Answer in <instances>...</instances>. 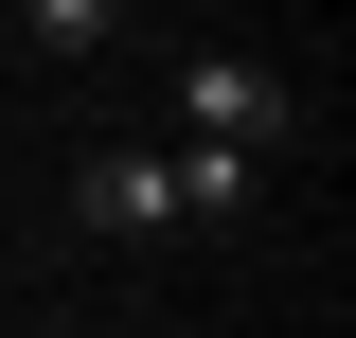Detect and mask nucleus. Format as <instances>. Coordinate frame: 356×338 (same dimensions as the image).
<instances>
[{
  "mask_svg": "<svg viewBox=\"0 0 356 338\" xmlns=\"http://www.w3.org/2000/svg\"><path fill=\"white\" fill-rule=\"evenodd\" d=\"M178 143H250V161H285V143H303V89L267 72L250 36H196V54H178Z\"/></svg>",
  "mask_w": 356,
  "mask_h": 338,
  "instance_id": "f257e3e1",
  "label": "nucleus"
},
{
  "mask_svg": "<svg viewBox=\"0 0 356 338\" xmlns=\"http://www.w3.org/2000/svg\"><path fill=\"white\" fill-rule=\"evenodd\" d=\"M72 214L107 232V250H161L178 196H161V143H72Z\"/></svg>",
  "mask_w": 356,
  "mask_h": 338,
  "instance_id": "f03ea898",
  "label": "nucleus"
},
{
  "mask_svg": "<svg viewBox=\"0 0 356 338\" xmlns=\"http://www.w3.org/2000/svg\"><path fill=\"white\" fill-rule=\"evenodd\" d=\"M161 196H178V232H250V214H267V161H250V143H161Z\"/></svg>",
  "mask_w": 356,
  "mask_h": 338,
  "instance_id": "7ed1b4c3",
  "label": "nucleus"
},
{
  "mask_svg": "<svg viewBox=\"0 0 356 338\" xmlns=\"http://www.w3.org/2000/svg\"><path fill=\"white\" fill-rule=\"evenodd\" d=\"M18 36H36V54H54V72H89V54L125 36V0H18Z\"/></svg>",
  "mask_w": 356,
  "mask_h": 338,
  "instance_id": "20e7f679",
  "label": "nucleus"
}]
</instances>
